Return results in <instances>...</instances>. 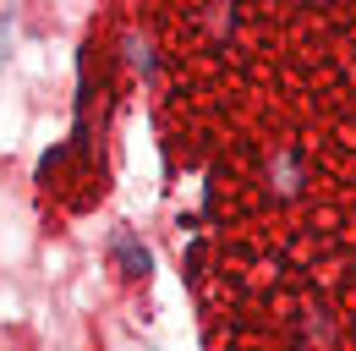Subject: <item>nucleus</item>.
<instances>
[{
  "label": "nucleus",
  "mask_w": 356,
  "mask_h": 351,
  "mask_svg": "<svg viewBox=\"0 0 356 351\" xmlns=\"http://www.w3.org/2000/svg\"><path fill=\"white\" fill-rule=\"evenodd\" d=\"M264 187H268V198H296L302 187H307V171H302V159L291 154V148H274L264 159Z\"/></svg>",
  "instance_id": "obj_1"
},
{
  "label": "nucleus",
  "mask_w": 356,
  "mask_h": 351,
  "mask_svg": "<svg viewBox=\"0 0 356 351\" xmlns=\"http://www.w3.org/2000/svg\"><path fill=\"white\" fill-rule=\"evenodd\" d=\"M115 258H121V269H127V274H132V280H143V274H148V247H143V242H137L132 231H121V236H115Z\"/></svg>",
  "instance_id": "obj_2"
},
{
  "label": "nucleus",
  "mask_w": 356,
  "mask_h": 351,
  "mask_svg": "<svg viewBox=\"0 0 356 351\" xmlns=\"http://www.w3.org/2000/svg\"><path fill=\"white\" fill-rule=\"evenodd\" d=\"M302 341H312V346H329V341H334V318H329L323 307H307V313H302Z\"/></svg>",
  "instance_id": "obj_3"
},
{
  "label": "nucleus",
  "mask_w": 356,
  "mask_h": 351,
  "mask_svg": "<svg viewBox=\"0 0 356 351\" xmlns=\"http://www.w3.org/2000/svg\"><path fill=\"white\" fill-rule=\"evenodd\" d=\"M127 61H132L143 77H154V44L148 39H137V33H127Z\"/></svg>",
  "instance_id": "obj_4"
},
{
  "label": "nucleus",
  "mask_w": 356,
  "mask_h": 351,
  "mask_svg": "<svg viewBox=\"0 0 356 351\" xmlns=\"http://www.w3.org/2000/svg\"><path fill=\"white\" fill-rule=\"evenodd\" d=\"M6 33H11V22H6V17H0V44H6ZM0 61H6V49H0Z\"/></svg>",
  "instance_id": "obj_5"
}]
</instances>
